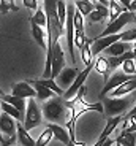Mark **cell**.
Wrapping results in <instances>:
<instances>
[{"mask_svg": "<svg viewBox=\"0 0 136 146\" xmlns=\"http://www.w3.org/2000/svg\"><path fill=\"white\" fill-rule=\"evenodd\" d=\"M87 92V88L82 86L79 91H78L76 97L71 100H65V106L70 110V121L65 124L66 130L70 132V137H71V141L73 145L76 143V121L81 114L87 113V111H98V113H103L104 108H103V103L101 102H97V103H87L84 100V95Z\"/></svg>", "mask_w": 136, "mask_h": 146, "instance_id": "obj_1", "label": "cell"}, {"mask_svg": "<svg viewBox=\"0 0 136 146\" xmlns=\"http://www.w3.org/2000/svg\"><path fill=\"white\" fill-rule=\"evenodd\" d=\"M43 117L49 121V124H57L60 121H63L66 111L70 110L65 106V100L63 97H59V95H54L52 99L46 100L43 105Z\"/></svg>", "mask_w": 136, "mask_h": 146, "instance_id": "obj_2", "label": "cell"}, {"mask_svg": "<svg viewBox=\"0 0 136 146\" xmlns=\"http://www.w3.org/2000/svg\"><path fill=\"white\" fill-rule=\"evenodd\" d=\"M41 121H43V111L40 110L38 106L37 100L35 99H29L27 100V111H26V119H24V129L27 132L35 129L37 125L41 124Z\"/></svg>", "mask_w": 136, "mask_h": 146, "instance_id": "obj_3", "label": "cell"}, {"mask_svg": "<svg viewBox=\"0 0 136 146\" xmlns=\"http://www.w3.org/2000/svg\"><path fill=\"white\" fill-rule=\"evenodd\" d=\"M133 21H136L135 11H128V10H125L120 16H119L117 19H116L114 22H109V24H108V27L103 30V33H101V35H98L97 38H103V36H109V35H116V33H120V30L124 29V27H125L127 24H130V22H133Z\"/></svg>", "mask_w": 136, "mask_h": 146, "instance_id": "obj_4", "label": "cell"}, {"mask_svg": "<svg viewBox=\"0 0 136 146\" xmlns=\"http://www.w3.org/2000/svg\"><path fill=\"white\" fill-rule=\"evenodd\" d=\"M130 106V99H125V97H119V99H114V97H103V108L104 113L111 117L120 116L124 111H127Z\"/></svg>", "mask_w": 136, "mask_h": 146, "instance_id": "obj_5", "label": "cell"}, {"mask_svg": "<svg viewBox=\"0 0 136 146\" xmlns=\"http://www.w3.org/2000/svg\"><path fill=\"white\" fill-rule=\"evenodd\" d=\"M133 78H135V76H130V75H127V73H124V72H116V73H112V75L109 76V80L106 81V84L103 86V89H101V94H100V97H101V99H103V97H108V95L114 91V89H117L119 86H122L124 83L133 80Z\"/></svg>", "mask_w": 136, "mask_h": 146, "instance_id": "obj_6", "label": "cell"}, {"mask_svg": "<svg viewBox=\"0 0 136 146\" xmlns=\"http://www.w3.org/2000/svg\"><path fill=\"white\" fill-rule=\"evenodd\" d=\"M51 67H52V75L51 78H57L59 73L65 68V52H63L62 43H57L54 46V51H52V60H51Z\"/></svg>", "mask_w": 136, "mask_h": 146, "instance_id": "obj_7", "label": "cell"}, {"mask_svg": "<svg viewBox=\"0 0 136 146\" xmlns=\"http://www.w3.org/2000/svg\"><path fill=\"white\" fill-rule=\"evenodd\" d=\"M92 68H93V67H85L84 70L79 72V75H78V78L74 80V83L70 86V89H66V91H65V94H63V100H71V99L76 97L78 91L84 86L85 80L89 78V73H90V70H92Z\"/></svg>", "mask_w": 136, "mask_h": 146, "instance_id": "obj_8", "label": "cell"}, {"mask_svg": "<svg viewBox=\"0 0 136 146\" xmlns=\"http://www.w3.org/2000/svg\"><path fill=\"white\" fill-rule=\"evenodd\" d=\"M11 94L16 95V97H21L24 100L29 99H35L37 97V91L33 88L29 81H21V83H16L11 86Z\"/></svg>", "mask_w": 136, "mask_h": 146, "instance_id": "obj_9", "label": "cell"}, {"mask_svg": "<svg viewBox=\"0 0 136 146\" xmlns=\"http://www.w3.org/2000/svg\"><path fill=\"white\" fill-rule=\"evenodd\" d=\"M79 75V70L74 68V67H65L62 72L59 73V76H57V84H59L62 89H70V86L74 83V80L78 78Z\"/></svg>", "mask_w": 136, "mask_h": 146, "instance_id": "obj_10", "label": "cell"}, {"mask_svg": "<svg viewBox=\"0 0 136 146\" xmlns=\"http://www.w3.org/2000/svg\"><path fill=\"white\" fill-rule=\"evenodd\" d=\"M0 132L8 138L18 137V122H14V119L7 113L0 114Z\"/></svg>", "mask_w": 136, "mask_h": 146, "instance_id": "obj_11", "label": "cell"}, {"mask_svg": "<svg viewBox=\"0 0 136 146\" xmlns=\"http://www.w3.org/2000/svg\"><path fill=\"white\" fill-rule=\"evenodd\" d=\"M48 127L52 130V135H54L55 140H59V141L63 143L65 146H73L70 132L66 130V129H63L62 125H59V124H48Z\"/></svg>", "mask_w": 136, "mask_h": 146, "instance_id": "obj_12", "label": "cell"}, {"mask_svg": "<svg viewBox=\"0 0 136 146\" xmlns=\"http://www.w3.org/2000/svg\"><path fill=\"white\" fill-rule=\"evenodd\" d=\"M30 26H32V35H33V38H35V41H37L41 48L48 49V32H46V29L38 26L37 22H33V21H30Z\"/></svg>", "mask_w": 136, "mask_h": 146, "instance_id": "obj_13", "label": "cell"}, {"mask_svg": "<svg viewBox=\"0 0 136 146\" xmlns=\"http://www.w3.org/2000/svg\"><path fill=\"white\" fill-rule=\"evenodd\" d=\"M93 3H95V8H93V11L89 15V21L90 22H101L106 18H109V7L97 3V2H93Z\"/></svg>", "mask_w": 136, "mask_h": 146, "instance_id": "obj_14", "label": "cell"}, {"mask_svg": "<svg viewBox=\"0 0 136 146\" xmlns=\"http://www.w3.org/2000/svg\"><path fill=\"white\" fill-rule=\"evenodd\" d=\"M136 91V76L133 78V80L127 81V83H124L122 86H119L117 89H114V91L109 94V97H114V99H119V97H124V95L130 94V92Z\"/></svg>", "mask_w": 136, "mask_h": 146, "instance_id": "obj_15", "label": "cell"}, {"mask_svg": "<svg viewBox=\"0 0 136 146\" xmlns=\"http://www.w3.org/2000/svg\"><path fill=\"white\" fill-rule=\"evenodd\" d=\"M128 51H130L128 43H125V41H117V43L111 44L108 49H104V54H108V57H117V56H122Z\"/></svg>", "mask_w": 136, "mask_h": 146, "instance_id": "obj_16", "label": "cell"}, {"mask_svg": "<svg viewBox=\"0 0 136 146\" xmlns=\"http://www.w3.org/2000/svg\"><path fill=\"white\" fill-rule=\"evenodd\" d=\"M27 81H29L33 88H35V91H37V99L38 100H44V102H46V100L52 99V97L55 95L52 91H49L48 88H44L43 84L38 83V80H27Z\"/></svg>", "mask_w": 136, "mask_h": 146, "instance_id": "obj_17", "label": "cell"}, {"mask_svg": "<svg viewBox=\"0 0 136 146\" xmlns=\"http://www.w3.org/2000/svg\"><path fill=\"white\" fill-rule=\"evenodd\" d=\"M2 102H7V103H10V105H13L14 108H18L19 111H21L24 116H26V111H27V103H26V100L24 99H21V97H16V95H7V94H3L2 95Z\"/></svg>", "mask_w": 136, "mask_h": 146, "instance_id": "obj_18", "label": "cell"}, {"mask_svg": "<svg viewBox=\"0 0 136 146\" xmlns=\"http://www.w3.org/2000/svg\"><path fill=\"white\" fill-rule=\"evenodd\" d=\"M93 68L104 76V81L109 80V72H111V65H109V60L108 57H97V60L93 62Z\"/></svg>", "mask_w": 136, "mask_h": 146, "instance_id": "obj_19", "label": "cell"}, {"mask_svg": "<svg viewBox=\"0 0 136 146\" xmlns=\"http://www.w3.org/2000/svg\"><path fill=\"white\" fill-rule=\"evenodd\" d=\"M18 141L21 146H35L37 145V141L27 133V130L24 129L22 122H18Z\"/></svg>", "mask_w": 136, "mask_h": 146, "instance_id": "obj_20", "label": "cell"}, {"mask_svg": "<svg viewBox=\"0 0 136 146\" xmlns=\"http://www.w3.org/2000/svg\"><path fill=\"white\" fill-rule=\"evenodd\" d=\"M38 83L43 84L44 88H48L49 91H52L55 95H59V97H63V94H65V91H63L59 84L55 83L54 78H40V80H38Z\"/></svg>", "mask_w": 136, "mask_h": 146, "instance_id": "obj_21", "label": "cell"}, {"mask_svg": "<svg viewBox=\"0 0 136 146\" xmlns=\"http://www.w3.org/2000/svg\"><path fill=\"white\" fill-rule=\"evenodd\" d=\"M116 143H119L122 146H136V132L122 130V133L116 138Z\"/></svg>", "mask_w": 136, "mask_h": 146, "instance_id": "obj_22", "label": "cell"}, {"mask_svg": "<svg viewBox=\"0 0 136 146\" xmlns=\"http://www.w3.org/2000/svg\"><path fill=\"white\" fill-rule=\"evenodd\" d=\"M92 40H87L84 48L81 49V57L85 67H93V54H92Z\"/></svg>", "mask_w": 136, "mask_h": 146, "instance_id": "obj_23", "label": "cell"}, {"mask_svg": "<svg viewBox=\"0 0 136 146\" xmlns=\"http://www.w3.org/2000/svg\"><path fill=\"white\" fill-rule=\"evenodd\" d=\"M66 16H68V10H66L65 0H59V2H57V18H59V26L62 30H65Z\"/></svg>", "mask_w": 136, "mask_h": 146, "instance_id": "obj_24", "label": "cell"}, {"mask_svg": "<svg viewBox=\"0 0 136 146\" xmlns=\"http://www.w3.org/2000/svg\"><path fill=\"white\" fill-rule=\"evenodd\" d=\"M74 7L78 11H81L82 16H89L95 8V3L92 0H78V2H74Z\"/></svg>", "mask_w": 136, "mask_h": 146, "instance_id": "obj_25", "label": "cell"}, {"mask_svg": "<svg viewBox=\"0 0 136 146\" xmlns=\"http://www.w3.org/2000/svg\"><path fill=\"white\" fill-rule=\"evenodd\" d=\"M2 110H3V113L10 114L11 117H14L18 122H24V119H26V116H24L18 108H14L13 105H10V103H7V102H2Z\"/></svg>", "mask_w": 136, "mask_h": 146, "instance_id": "obj_26", "label": "cell"}, {"mask_svg": "<svg viewBox=\"0 0 136 146\" xmlns=\"http://www.w3.org/2000/svg\"><path fill=\"white\" fill-rule=\"evenodd\" d=\"M125 10H122L117 0H109V22H114Z\"/></svg>", "mask_w": 136, "mask_h": 146, "instance_id": "obj_27", "label": "cell"}, {"mask_svg": "<svg viewBox=\"0 0 136 146\" xmlns=\"http://www.w3.org/2000/svg\"><path fill=\"white\" fill-rule=\"evenodd\" d=\"M30 21H33V22H37L38 26H41V27H48V16H46V11L43 10V8H38L37 11H35V15L30 18Z\"/></svg>", "mask_w": 136, "mask_h": 146, "instance_id": "obj_28", "label": "cell"}, {"mask_svg": "<svg viewBox=\"0 0 136 146\" xmlns=\"http://www.w3.org/2000/svg\"><path fill=\"white\" fill-rule=\"evenodd\" d=\"M73 24H74V30L76 32H84V16L81 15V11L74 10Z\"/></svg>", "mask_w": 136, "mask_h": 146, "instance_id": "obj_29", "label": "cell"}, {"mask_svg": "<svg viewBox=\"0 0 136 146\" xmlns=\"http://www.w3.org/2000/svg\"><path fill=\"white\" fill-rule=\"evenodd\" d=\"M52 137H54V135H52V130L48 127L46 130L43 132V133H41L40 137H38V140H37V145H35V146H48V143L52 140Z\"/></svg>", "mask_w": 136, "mask_h": 146, "instance_id": "obj_30", "label": "cell"}, {"mask_svg": "<svg viewBox=\"0 0 136 146\" xmlns=\"http://www.w3.org/2000/svg\"><path fill=\"white\" fill-rule=\"evenodd\" d=\"M122 72L130 75V76H136V65H135V59H128L122 64Z\"/></svg>", "mask_w": 136, "mask_h": 146, "instance_id": "obj_31", "label": "cell"}, {"mask_svg": "<svg viewBox=\"0 0 136 146\" xmlns=\"http://www.w3.org/2000/svg\"><path fill=\"white\" fill-rule=\"evenodd\" d=\"M8 11H18V7L14 5V0H0V13L5 15Z\"/></svg>", "mask_w": 136, "mask_h": 146, "instance_id": "obj_32", "label": "cell"}, {"mask_svg": "<svg viewBox=\"0 0 136 146\" xmlns=\"http://www.w3.org/2000/svg\"><path fill=\"white\" fill-rule=\"evenodd\" d=\"M125 132H136V116H125L124 117V127Z\"/></svg>", "mask_w": 136, "mask_h": 146, "instance_id": "obj_33", "label": "cell"}, {"mask_svg": "<svg viewBox=\"0 0 136 146\" xmlns=\"http://www.w3.org/2000/svg\"><path fill=\"white\" fill-rule=\"evenodd\" d=\"M85 43H87V38H85L84 32H76V30H74V48H78V49L81 51Z\"/></svg>", "mask_w": 136, "mask_h": 146, "instance_id": "obj_34", "label": "cell"}, {"mask_svg": "<svg viewBox=\"0 0 136 146\" xmlns=\"http://www.w3.org/2000/svg\"><path fill=\"white\" fill-rule=\"evenodd\" d=\"M22 3H24V7L26 8H29V10H32V11H37L38 8V0H22Z\"/></svg>", "mask_w": 136, "mask_h": 146, "instance_id": "obj_35", "label": "cell"}, {"mask_svg": "<svg viewBox=\"0 0 136 146\" xmlns=\"http://www.w3.org/2000/svg\"><path fill=\"white\" fill-rule=\"evenodd\" d=\"M16 138H18V137H13V138H8V140H7V143H3L2 146H11L13 143L16 141Z\"/></svg>", "mask_w": 136, "mask_h": 146, "instance_id": "obj_36", "label": "cell"}, {"mask_svg": "<svg viewBox=\"0 0 136 146\" xmlns=\"http://www.w3.org/2000/svg\"><path fill=\"white\" fill-rule=\"evenodd\" d=\"M117 2H119V3H122L125 8H128L130 3H131V0H117Z\"/></svg>", "mask_w": 136, "mask_h": 146, "instance_id": "obj_37", "label": "cell"}, {"mask_svg": "<svg viewBox=\"0 0 136 146\" xmlns=\"http://www.w3.org/2000/svg\"><path fill=\"white\" fill-rule=\"evenodd\" d=\"M127 116H136V105L133 106L131 110H130V111H128V114H127Z\"/></svg>", "mask_w": 136, "mask_h": 146, "instance_id": "obj_38", "label": "cell"}, {"mask_svg": "<svg viewBox=\"0 0 136 146\" xmlns=\"http://www.w3.org/2000/svg\"><path fill=\"white\" fill-rule=\"evenodd\" d=\"M112 143H116L114 140H112V138H108L106 141H104V145H103V146H112Z\"/></svg>", "mask_w": 136, "mask_h": 146, "instance_id": "obj_39", "label": "cell"}, {"mask_svg": "<svg viewBox=\"0 0 136 146\" xmlns=\"http://www.w3.org/2000/svg\"><path fill=\"white\" fill-rule=\"evenodd\" d=\"M7 140H8V138H5V135L0 132V143H7Z\"/></svg>", "mask_w": 136, "mask_h": 146, "instance_id": "obj_40", "label": "cell"}, {"mask_svg": "<svg viewBox=\"0 0 136 146\" xmlns=\"http://www.w3.org/2000/svg\"><path fill=\"white\" fill-rule=\"evenodd\" d=\"M73 146H85V143H78V141H76Z\"/></svg>", "mask_w": 136, "mask_h": 146, "instance_id": "obj_41", "label": "cell"}, {"mask_svg": "<svg viewBox=\"0 0 136 146\" xmlns=\"http://www.w3.org/2000/svg\"><path fill=\"white\" fill-rule=\"evenodd\" d=\"M133 52L136 54V41H135V44H133Z\"/></svg>", "mask_w": 136, "mask_h": 146, "instance_id": "obj_42", "label": "cell"}, {"mask_svg": "<svg viewBox=\"0 0 136 146\" xmlns=\"http://www.w3.org/2000/svg\"><path fill=\"white\" fill-rule=\"evenodd\" d=\"M0 95H3V91H2V89H0Z\"/></svg>", "mask_w": 136, "mask_h": 146, "instance_id": "obj_43", "label": "cell"}, {"mask_svg": "<svg viewBox=\"0 0 136 146\" xmlns=\"http://www.w3.org/2000/svg\"><path fill=\"white\" fill-rule=\"evenodd\" d=\"M116 146H122V145H119V143H116Z\"/></svg>", "mask_w": 136, "mask_h": 146, "instance_id": "obj_44", "label": "cell"}, {"mask_svg": "<svg viewBox=\"0 0 136 146\" xmlns=\"http://www.w3.org/2000/svg\"><path fill=\"white\" fill-rule=\"evenodd\" d=\"M0 97H2V95H0ZM0 108H2V103H0Z\"/></svg>", "mask_w": 136, "mask_h": 146, "instance_id": "obj_45", "label": "cell"}, {"mask_svg": "<svg viewBox=\"0 0 136 146\" xmlns=\"http://www.w3.org/2000/svg\"><path fill=\"white\" fill-rule=\"evenodd\" d=\"M135 97H136V92H135Z\"/></svg>", "mask_w": 136, "mask_h": 146, "instance_id": "obj_46", "label": "cell"}, {"mask_svg": "<svg viewBox=\"0 0 136 146\" xmlns=\"http://www.w3.org/2000/svg\"><path fill=\"white\" fill-rule=\"evenodd\" d=\"M108 2H109V0H108Z\"/></svg>", "mask_w": 136, "mask_h": 146, "instance_id": "obj_47", "label": "cell"}, {"mask_svg": "<svg viewBox=\"0 0 136 146\" xmlns=\"http://www.w3.org/2000/svg\"><path fill=\"white\" fill-rule=\"evenodd\" d=\"M131 2H133V0H131Z\"/></svg>", "mask_w": 136, "mask_h": 146, "instance_id": "obj_48", "label": "cell"}, {"mask_svg": "<svg viewBox=\"0 0 136 146\" xmlns=\"http://www.w3.org/2000/svg\"><path fill=\"white\" fill-rule=\"evenodd\" d=\"M76 2H78V0H76Z\"/></svg>", "mask_w": 136, "mask_h": 146, "instance_id": "obj_49", "label": "cell"}]
</instances>
